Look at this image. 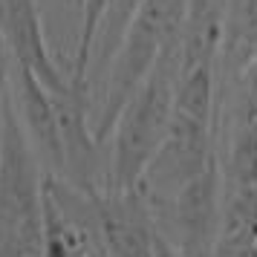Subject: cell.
I'll list each match as a JSON object with an SVG mask.
<instances>
[{
  "label": "cell",
  "instance_id": "obj_1",
  "mask_svg": "<svg viewBox=\"0 0 257 257\" xmlns=\"http://www.w3.org/2000/svg\"><path fill=\"white\" fill-rule=\"evenodd\" d=\"M182 72L179 38L153 64L148 78L130 95L113 130V153L104 191H139V182L171 127L176 84Z\"/></svg>",
  "mask_w": 257,
  "mask_h": 257
},
{
  "label": "cell",
  "instance_id": "obj_2",
  "mask_svg": "<svg viewBox=\"0 0 257 257\" xmlns=\"http://www.w3.org/2000/svg\"><path fill=\"white\" fill-rule=\"evenodd\" d=\"M185 12L188 0H142V6L136 9L127 32L116 49V58L110 64L104 104H101V113L93 127L98 145H104L113 136L116 121L124 104L130 101V95L148 78V72L153 70L159 55L179 38L182 24H185Z\"/></svg>",
  "mask_w": 257,
  "mask_h": 257
},
{
  "label": "cell",
  "instance_id": "obj_3",
  "mask_svg": "<svg viewBox=\"0 0 257 257\" xmlns=\"http://www.w3.org/2000/svg\"><path fill=\"white\" fill-rule=\"evenodd\" d=\"M211 162H217L211 121H202V118L185 116V113L174 110L171 127H168L159 151L151 159V165H148V171L139 182V194L145 199L156 197L168 202L191 179H197Z\"/></svg>",
  "mask_w": 257,
  "mask_h": 257
},
{
  "label": "cell",
  "instance_id": "obj_4",
  "mask_svg": "<svg viewBox=\"0 0 257 257\" xmlns=\"http://www.w3.org/2000/svg\"><path fill=\"white\" fill-rule=\"evenodd\" d=\"M171 220V243L185 257H214L222 222V168L211 162L197 179L165 202Z\"/></svg>",
  "mask_w": 257,
  "mask_h": 257
},
{
  "label": "cell",
  "instance_id": "obj_5",
  "mask_svg": "<svg viewBox=\"0 0 257 257\" xmlns=\"http://www.w3.org/2000/svg\"><path fill=\"white\" fill-rule=\"evenodd\" d=\"M90 199L104 257H156L159 228L139 191H95Z\"/></svg>",
  "mask_w": 257,
  "mask_h": 257
},
{
  "label": "cell",
  "instance_id": "obj_6",
  "mask_svg": "<svg viewBox=\"0 0 257 257\" xmlns=\"http://www.w3.org/2000/svg\"><path fill=\"white\" fill-rule=\"evenodd\" d=\"M0 41L9 58L26 67L52 95L72 90L70 75H64L49 55L35 0H0Z\"/></svg>",
  "mask_w": 257,
  "mask_h": 257
},
{
  "label": "cell",
  "instance_id": "obj_7",
  "mask_svg": "<svg viewBox=\"0 0 257 257\" xmlns=\"http://www.w3.org/2000/svg\"><path fill=\"white\" fill-rule=\"evenodd\" d=\"M9 95H12L15 110L21 113V124H24L44 171L64 176V139H61L58 110H55L52 93L26 67L12 61V67H9Z\"/></svg>",
  "mask_w": 257,
  "mask_h": 257
},
{
  "label": "cell",
  "instance_id": "obj_8",
  "mask_svg": "<svg viewBox=\"0 0 257 257\" xmlns=\"http://www.w3.org/2000/svg\"><path fill=\"white\" fill-rule=\"evenodd\" d=\"M225 38V0H188L185 24L179 32L182 70L220 67Z\"/></svg>",
  "mask_w": 257,
  "mask_h": 257
},
{
  "label": "cell",
  "instance_id": "obj_9",
  "mask_svg": "<svg viewBox=\"0 0 257 257\" xmlns=\"http://www.w3.org/2000/svg\"><path fill=\"white\" fill-rule=\"evenodd\" d=\"M257 58V0H225V38L220 52V70L225 75L240 72Z\"/></svg>",
  "mask_w": 257,
  "mask_h": 257
},
{
  "label": "cell",
  "instance_id": "obj_10",
  "mask_svg": "<svg viewBox=\"0 0 257 257\" xmlns=\"http://www.w3.org/2000/svg\"><path fill=\"white\" fill-rule=\"evenodd\" d=\"M142 6V0H110V9H107L104 21H101V29H98V38H95V52H93V67L90 72L93 75H101L107 72V67L116 58V49L121 44V38L127 32L130 21L136 9Z\"/></svg>",
  "mask_w": 257,
  "mask_h": 257
},
{
  "label": "cell",
  "instance_id": "obj_11",
  "mask_svg": "<svg viewBox=\"0 0 257 257\" xmlns=\"http://www.w3.org/2000/svg\"><path fill=\"white\" fill-rule=\"evenodd\" d=\"M110 0H81V26H78V44H75V61H72V87H78L87 93V78L93 67V52H95V38L101 29Z\"/></svg>",
  "mask_w": 257,
  "mask_h": 257
},
{
  "label": "cell",
  "instance_id": "obj_12",
  "mask_svg": "<svg viewBox=\"0 0 257 257\" xmlns=\"http://www.w3.org/2000/svg\"><path fill=\"white\" fill-rule=\"evenodd\" d=\"M156 257H185V254H182V251H179V248H176V245L159 231L156 234Z\"/></svg>",
  "mask_w": 257,
  "mask_h": 257
}]
</instances>
